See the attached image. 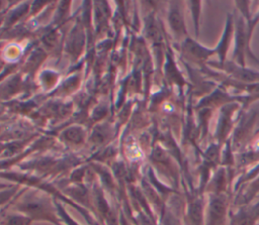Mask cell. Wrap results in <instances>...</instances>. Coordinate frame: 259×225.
Listing matches in <instances>:
<instances>
[{"mask_svg": "<svg viewBox=\"0 0 259 225\" xmlns=\"http://www.w3.org/2000/svg\"><path fill=\"white\" fill-rule=\"evenodd\" d=\"M171 23H172V26L178 30H180V28L183 26V23H182V20H181V17L179 15V13L177 11H173L172 12V16H171Z\"/></svg>", "mask_w": 259, "mask_h": 225, "instance_id": "cell-1", "label": "cell"}, {"mask_svg": "<svg viewBox=\"0 0 259 225\" xmlns=\"http://www.w3.org/2000/svg\"><path fill=\"white\" fill-rule=\"evenodd\" d=\"M9 225H26V219L23 218H13L10 220Z\"/></svg>", "mask_w": 259, "mask_h": 225, "instance_id": "cell-2", "label": "cell"}, {"mask_svg": "<svg viewBox=\"0 0 259 225\" xmlns=\"http://www.w3.org/2000/svg\"><path fill=\"white\" fill-rule=\"evenodd\" d=\"M258 131H259V130H258Z\"/></svg>", "mask_w": 259, "mask_h": 225, "instance_id": "cell-3", "label": "cell"}]
</instances>
